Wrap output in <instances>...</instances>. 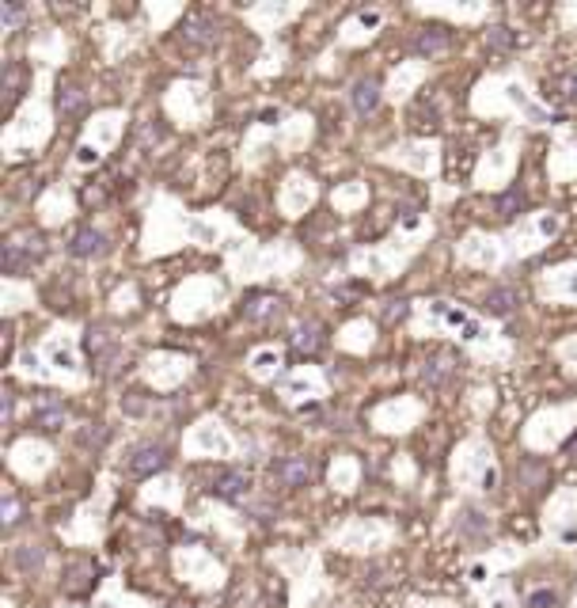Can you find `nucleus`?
<instances>
[{
	"mask_svg": "<svg viewBox=\"0 0 577 608\" xmlns=\"http://www.w3.org/2000/svg\"><path fill=\"white\" fill-rule=\"evenodd\" d=\"M12 415V392H4V400H0V418Z\"/></svg>",
	"mask_w": 577,
	"mask_h": 608,
	"instance_id": "a878e982",
	"label": "nucleus"
},
{
	"mask_svg": "<svg viewBox=\"0 0 577 608\" xmlns=\"http://www.w3.org/2000/svg\"><path fill=\"white\" fill-rule=\"evenodd\" d=\"M566 457H577V434H573L570 442H566Z\"/></svg>",
	"mask_w": 577,
	"mask_h": 608,
	"instance_id": "cd10ccee",
	"label": "nucleus"
},
{
	"mask_svg": "<svg viewBox=\"0 0 577 608\" xmlns=\"http://www.w3.org/2000/svg\"><path fill=\"white\" fill-rule=\"evenodd\" d=\"M42 563H46V547L42 544H23V547H16V571L20 574H38L42 571Z\"/></svg>",
	"mask_w": 577,
	"mask_h": 608,
	"instance_id": "ddd939ff",
	"label": "nucleus"
},
{
	"mask_svg": "<svg viewBox=\"0 0 577 608\" xmlns=\"http://www.w3.org/2000/svg\"><path fill=\"white\" fill-rule=\"evenodd\" d=\"M517 304H520V293H517V289H509V286H501V289H490V293H486V312H490V316H513V312H517Z\"/></svg>",
	"mask_w": 577,
	"mask_h": 608,
	"instance_id": "1a4fd4ad",
	"label": "nucleus"
},
{
	"mask_svg": "<svg viewBox=\"0 0 577 608\" xmlns=\"http://www.w3.org/2000/svg\"><path fill=\"white\" fill-rule=\"evenodd\" d=\"M80 160L92 164V160H100V152H95V149H80Z\"/></svg>",
	"mask_w": 577,
	"mask_h": 608,
	"instance_id": "bb28decb",
	"label": "nucleus"
},
{
	"mask_svg": "<svg viewBox=\"0 0 577 608\" xmlns=\"http://www.w3.org/2000/svg\"><path fill=\"white\" fill-rule=\"evenodd\" d=\"M42 239L31 247V244H23V239H12V244H4V251H0V263H4V274H27L31 266L42 259Z\"/></svg>",
	"mask_w": 577,
	"mask_h": 608,
	"instance_id": "20e7f679",
	"label": "nucleus"
},
{
	"mask_svg": "<svg viewBox=\"0 0 577 608\" xmlns=\"http://www.w3.org/2000/svg\"><path fill=\"white\" fill-rule=\"evenodd\" d=\"M486 42H490V50H517L520 46V31H513V27H490Z\"/></svg>",
	"mask_w": 577,
	"mask_h": 608,
	"instance_id": "a211bd4d",
	"label": "nucleus"
},
{
	"mask_svg": "<svg viewBox=\"0 0 577 608\" xmlns=\"http://www.w3.org/2000/svg\"><path fill=\"white\" fill-rule=\"evenodd\" d=\"M0 20H4V27H16L23 20V8L20 4H4V8H0Z\"/></svg>",
	"mask_w": 577,
	"mask_h": 608,
	"instance_id": "393cba45",
	"label": "nucleus"
},
{
	"mask_svg": "<svg viewBox=\"0 0 577 608\" xmlns=\"http://www.w3.org/2000/svg\"><path fill=\"white\" fill-rule=\"evenodd\" d=\"M100 586V563L88 559V555H73L65 567V578H61V589L68 597H88V593Z\"/></svg>",
	"mask_w": 577,
	"mask_h": 608,
	"instance_id": "f257e3e1",
	"label": "nucleus"
},
{
	"mask_svg": "<svg viewBox=\"0 0 577 608\" xmlns=\"http://www.w3.org/2000/svg\"><path fill=\"white\" fill-rule=\"evenodd\" d=\"M179 42L187 50H205L217 42V20L209 12H190L187 20L179 23Z\"/></svg>",
	"mask_w": 577,
	"mask_h": 608,
	"instance_id": "f03ea898",
	"label": "nucleus"
},
{
	"mask_svg": "<svg viewBox=\"0 0 577 608\" xmlns=\"http://www.w3.org/2000/svg\"><path fill=\"white\" fill-rule=\"evenodd\" d=\"M58 107H61V115H80L84 110V92L68 84V88L58 92Z\"/></svg>",
	"mask_w": 577,
	"mask_h": 608,
	"instance_id": "6ab92c4d",
	"label": "nucleus"
},
{
	"mask_svg": "<svg viewBox=\"0 0 577 608\" xmlns=\"http://www.w3.org/2000/svg\"><path fill=\"white\" fill-rule=\"evenodd\" d=\"M270 472H274V479L281 487H304L308 479H312V460L308 457H285V460H277Z\"/></svg>",
	"mask_w": 577,
	"mask_h": 608,
	"instance_id": "423d86ee",
	"label": "nucleus"
},
{
	"mask_svg": "<svg viewBox=\"0 0 577 608\" xmlns=\"http://www.w3.org/2000/svg\"><path fill=\"white\" fill-rule=\"evenodd\" d=\"M23 84H27L23 65H8V69H4V95H0V103H4V110H12V107L20 103Z\"/></svg>",
	"mask_w": 577,
	"mask_h": 608,
	"instance_id": "f8f14e48",
	"label": "nucleus"
},
{
	"mask_svg": "<svg viewBox=\"0 0 577 608\" xmlns=\"http://www.w3.org/2000/svg\"><path fill=\"white\" fill-rule=\"evenodd\" d=\"M448 373H453V365H448V358H433V361L426 365V369H421V377H426L429 385H441V380H445Z\"/></svg>",
	"mask_w": 577,
	"mask_h": 608,
	"instance_id": "412c9836",
	"label": "nucleus"
},
{
	"mask_svg": "<svg viewBox=\"0 0 577 608\" xmlns=\"http://www.w3.org/2000/svg\"><path fill=\"white\" fill-rule=\"evenodd\" d=\"M107 236L100 229H92V224H84V229L73 232V239H68V251H73L76 259H95V255H107Z\"/></svg>",
	"mask_w": 577,
	"mask_h": 608,
	"instance_id": "39448f33",
	"label": "nucleus"
},
{
	"mask_svg": "<svg viewBox=\"0 0 577 608\" xmlns=\"http://www.w3.org/2000/svg\"><path fill=\"white\" fill-rule=\"evenodd\" d=\"M84 346H88V353L95 361H110V353H115V335H110L107 328H92L88 338H84Z\"/></svg>",
	"mask_w": 577,
	"mask_h": 608,
	"instance_id": "9b49d317",
	"label": "nucleus"
},
{
	"mask_svg": "<svg viewBox=\"0 0 577 608\" xmlns=\"http://www.w3.org/2000/svg\"><path fill=\"white\" fill-rule=\"evenodd\" d=\"M65 422H68V411L61 403H50V407H38L35 411V426L38 430H61Z\"/></svg>",
	"mask_w": 577,
	"mask_h": 608,
	"instance_id": "f3484780",
	"label": "nucleus"
},
{
	"mask_svg": "<svg viewBox=\"0 0 577 608\" xmlns=\"http://www.w3.org/2000/svg\"><path fill=\"white\" fill-rule=\"evenodd\" d=\"M411 50L418 53V58H433V53H445L448 50V31L445 27H426V31H418Z\"/></svg>",
	"mask_w": 577,
	"mask_h": 608,
	"instance_id": "6e6552de",
	"label": "nucleus"
},
{
	"mask_svg": "<svg viewBox=\"0 0 577 608\" xmlns=\"http://www.w3.org/2000/svg\"><path fill=\"white\" fill-rule=\"evenodd\" d=\"M16 521H20V499H16V494H8V499H4V525L12 529Z\"/></svg>",
	"mask_w": 577,
	"mask_h": 608,
	"instance_id": "5701e85b",
	"label": "nucleus"
},
{
	"mask_svg": "<svg viewBox=\"0 0 577 608\" xmlns=\"http://www.w3.org/2000/svg\"><path fill=\"white\" fill-rule=\"evenodd\" d=\"M167 468V449L156 442H140L130 457H125V472L137 475V479H148Z\"/></svg>",
	"mask_w": 577,
	"mask_h": 608,
	"instance_id": "7ed1b4c3",
	"label": "nucleus"
},
{
	"mask_svg": "<svg viewBox=\"0 0 577 608\" xmlns=\"http://www.w3.org/2000/svg\"><path fill=\"white\" fill-rule=\"evenodd\" d=\"M349 99H354V110H357V115H369V110H376V103H380V80H357L354 84V95H349Z\"/></svg>",
	"mask_w": 577,
	"mask_h": 608,
	"instance_id": "9d476101",
	"label": "nucleus"
},
{
	"mask_svg": "<svg viewBox=\"0 0 577 608\" xmlns=\"http://www.w3.org/2000/svg\"><path fill=\"white\" fill-rule=\"evenodd\" d=\"M281 312V301L277 296H270V293H255L251 301L244 304V316L247 320H270V316H277Z\"/></svg>",
	"mask_w": 577,
	"mask_h": 608,
	"instance_id": "2eb2a0df",
	"label": "nucleus"
},
{
	"mask_svg": "<svg viewBox=\"0 0 577 608\" xmlns=\"http://www.w3.org/2000/svg\"><path fill=\"white\" fill-rule=\"evenodd\" d=\"M80 445L84 449H100V445H107V426L103 422H95V426H88V430H80Z\"/></svg>",
	"mask_w": 577,
	"mask_h": 608,
	"instance_id": "4be33fe9",
	"label": "nucleus"
},
{
	"mask_svg": "<svg viewBox=\"0 0 577 608\" xmlns=\"http://www.w3.org/2000/svg\"><path fill=\"white\" fill-rule=\"evenodd\" d=\"M213 494L220 502H244L247 494H251V475L247 472H220L217 479H213Z\"/></svg>",
	"mask_w": 577,
	"mask_h": 608,
	"instance_id": "0eeeda50",
	"label": "nucleus"
},
{
	"mask_svg": "<svg viewBox=\"0 0 577 608\" xmlns=\"http://www.w3.org/2000/svg\"><path fill=\"white\" fill-rule=\"evenodd\" d=\"M293 346H297L304 358H312V353H319V346H323V328L312 320V323H301L297 328V335H293Z\"/></svg>",
	"mask_w": 577,
	"mask_h": 608,
	"instance_id": "4468645a",
	"label": "nucleus"
},
{
	"mask_svg": "<svg viewBox=\"0 0 577 608\" xmlns=\"http://www.w3.org/2000/svg\"><path fill=\"white\" fill-rule=\"evenodd\" d=\"M456 529H460L463 536H471V540H478V536H486L490 521L478 514V510H471V506H463V510L456 514Z\"/></svg>",
	"mask_w": 577,
	"mask_h": 608,
	"instance_id": "dca6fc26",
	"label": "nucleus"
},
{
	"mask_svg": "<svg viewBox=\"0 0 577 608\" xmlns=\"http://www.w3.org/2000/svg\"><path fill=\"white\" fill-rule=\"evenodd\" d=\"M528 608H555V593L551 589H540L528 597Z\"/></svg>",
	"mask_w": 577,
	"mask_h": 608,
	"instance_id": "b1692460",
	"label": "nucleus"
},
{
	"mask_svg": "<svg viewBox=\"0 0 577 608\" xmlns=\"http://www.w3.org/2000/svg\"><path fill=\"white\" fill-rule=\"evenodd\" d=\"M520 206H525V191H520V187L505 191V194L498 198V214H501V217H517Z\"/></svg>",
	"mask_w": 577,
	"mask_h": 608,
	"instance_id": "aec40b11",
	"label": "nucleus"
}]
</instances>
